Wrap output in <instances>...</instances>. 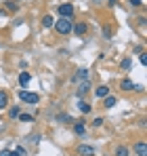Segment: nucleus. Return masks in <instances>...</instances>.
<instances>
[{
    "label": "nucleus",
    "mask_w": 147,
    "mask_h": 156,
    "mask_svg": "<svg viewBox=\"0 0 147 156\" xmlns=\"http://www.w3.org/2000/svg\"><path fill=\"white\" fill-rule=\"evenodd\" d=\"M72 27H74L72 19H65V17H61L59 21H55V30H57L61 36H67V34L72 32Z\"/></svg>",
    "instance_id": "f257e3e1"
},
{
    "label": "nucleus",
    "mask_w": 147,
    "mask_h": 156,
    "mask_svg": "<svg viewBox=\"0 0 147 156\" xmlns=\"http://www.w3.org/2000/svg\"><path fill=\"white\" fill-rule=\"evenodd\" d=\"M19 99H21V101H23V104H38V101H40V95H38V93H29V91H23V89H21V91H19Z\"/></svg>",
    "instance_id": "f03ea898"
},
{
    "label": "nucleus",
    "mask_w": 147,
    "mask_h": 156,
    "mask_svg": "<svg viewBox=\"0 0 147 156\" xmlns=\"http://www.w3.org/2000/svg\"><path fill=\"white\" fill-rule=\"evenodd\" d=\"M59 15H61V17H65V19H72V17H74V6L70 4V2L59 4Z\"/></svg>",
    "instance_id": "7ed1b4c3"
},
{
    "label": "nucleus",
    "mask_w": 147,
    "mask_h": 156,
    "mask_svg": "<svg viewBox=\"0 0 147 156\" xmlns=\"http://www.w3.org/2000/svg\"><path fill=\"white\" fill-rule=\"evenodd\" d=\"M132 152L137 156H147V144L145 141H137V144H132Z\"/></svg>",
    "instance_id": "20e7f679"
},
{
    "label": "nucleus",
    "mask_w": 147,
    "mask_h": 156,
    "mask_svg": "<svg viewBox=\"0 0 147 156\" xmlns=\"http://www.w3.org/2000/svg\"><path fill=\"white\" fill-rule=\"evenodd\" d=\"M120 89H122V91H132V89L141 91V87H137V84H135V82H132L130 78H124L122 82H120Z\"/></svg>",
    "instance_id": "39448f33"
},
{
    "label": "nucleus",
    "mask_w": 147,
    "mask_h": 156,
    "mask_svg": "<svg viewBox=\"0 0 147 156\" xmlns=\"http://www.w3.org/2000/svg\"><path fill=\"white\" fill-rule=\"evenodd\" d=\"M78 154L80 156H97L95 154V148H91V146H86V144H82V146L78 148Z\"/></svg>",
    "instance_id": "423d86ee"
},
{
    "label": "nucleus",
    "mask_w": 147,
    "mask_h": 156,
    "mask_svg": "<svg viewBox=\"0 0 147 156\" xmlns=\"http://www.w3.org/2000/svg\"><path fill=\"white\" fill-rule=\"evenodd\" d=\"M72 30H74V34H76V36H80V38H82V36L86 34V23H84V21H80V23H76Z\"/></svg>",
    "instance_id": "0eeeda50"
},
{
    "label": "nucleus",
    "mask_w": 147,
    "mask_h": 156,
    "mask_svg": "<svg viewBox=\"0 0 147 156\" xmlns=\"http://www.w3.org/2000/svg\"><path fill=\"white\" fill-rule=\"evenodd\" d=\"M95 95H97L99 99H103V97H107V95H109V87H105V84H101L99 89H95Z\"/></svg>",
    "instance_id": "6e6552de"
},
{
    "label": "nucleus",
    "mask_w": 147,
    "mask_h": 156,
    "mask_svg": "<svg viewBox=\"0 0 147 156\" xmlns=\"http://www.w3.org/2000/svg\"><path fill=\"white\" fill-rule=\"evenodd\" d=\"M103 99H105V101H103V108H107V110H109V108H114V105L118 104V99H116L114 95H107V97H103Z\"/></svg>",
    "instance_id": "1a4fd4ad"
},
{
    "label": "nucleus",
    "mask_w": 147,
    "mask_h": 156,
    "mask_svg": "<svg viewBox=\"0 0 147 156\" xmlns=\"http://www.w3.org/2000/svg\"><path fill=\"white\" fill-rule=\"evenodd\" d=\"M29 80H32V74H29V72H21V74H19V84H21V87H25Z\"/></svg>",
    "instance_id": "9d476101"
},
{
    "label": "nucleus",
    "mask_w": 147,
    "mask_h": 156,
    "mask_svg": "<svg viewBox=\"0 0 147 156\" xmlns=\"http://www.w3.org/2000/svg\"><path fill=\"white\" fill-rule=\"evenodd\" d=\"M74 133H76V135H84V133H86V125H84V122H76V125H74Z\"/></svg>",
    "instance_id": "9b49d317"
},
{
    "label": "nucleus",
    "mask_w": 147,
    "mask_h": 156,
    "mask_svg": "<svg viewBox=\"0 0 147 156\" xmlns=\"http://www.w3.org/2000/svg\"><path fill=\"white\" fill-rule=\"evenodd\" d=\"M9 105V95H6V91H0V110H4Z\"/></svg>",
    "instance_id": "f8f14e48"
},
{
    "label": "nucleus",
    "mask_w": 147,
    "mask_h": 156,
    "mask_svg": "<svg viewBox=\"0 0 147 156\" xmlns=\"http://www.w3.org/2000/svg\"><path fill=\"white\" fill-rule=\"evenodd\" d=\"M53 26H55V19L50 15H44L42 17V27H53Z\"/></svg>",
    "instance_id": "ddd939ff"
},
{
    "label": "nucleus",
    "mask_w": 147,
    "mask_h": 156,
    "mask_svg": "<svg viewBox=\"0 0 147 156\" xmlns=\"http://www.w3.org/2000/svg\"><path fill=\"white\" fill-rule=\"evenodd\" d=\"M74 80H88V70H78V74H76V78Z\"/></svg>",
    "instance_id": "4468645a"
},
{
    "label": "nucleus",
    "mask_w": 147,
    "mask_h": 156,
    "mask_svg": "<svg viewBox=\"0 0 147 156\" xmlns=\"http://www.w3.org/2000/svg\"><path fill=\"white\" fill-rule=\"evenodd\" d=\"M78 110H80L82 114H88V112H91V104H86V101H78Z\"/></svg>",
    "instance_id": "2eb2a0df"
},
{
    "label": "nucleus",
    "mask_w": 147,
    "mask_h": 156,
    "mask_svg": "<svg viewBox=\"0 0 147 156\" xmlns=\"http://www.w3.org/2000/svg\"><path fill=\"white\" fill-rule=\"evenodd\" d=\"M128 154H130V150L126 146H118L116 148V156H128Z\"/></svg>",
    "instance_id": "dca6fc26"
},
{
    "label": "nucleus",
    "mask_w": 147,
    "mask_h": 156,
    "mask_svg": "<svg viewBox=\"0 0 147 156\" xmlns=\"http://www.w3.org/2000/svg\"><path fill=\"white\" fill-rule=\"evenodd\" d=\"M6 11H11V13H13V11H19V4H17L15 0H9V2H6Z\"/></svg>",
    "instance_id": "f3484780"
},
{
    "label": "nucleus",
    "mask_w": 147,
    "mask_h": 156,
    "mask_svg": "<svg viewBox=\"0 0 147 156\" xmlns=\"http://www.w3.org/2000/svg\"><path fill=\"white\" fill-rule=\"evenodd\" d=\"M86 91H88V80H84V82H82V84H80V87H78V95H80V97H82V95H84V93H86Z\"/></svg>",
    "instance_id": "a211bd4d"
},
{
    "label": "nucleus",
    "mask_w": 147,
    "mask_h": 156,
    "mask_svg": "<svg viewBox=\"0 0 147 156\" xmlns=\"http://www.w3.org/2000/svg\"><path fill=\"white\" fill-rule=\"evenodd\" d=\"M19 114H21V110H19V105H15V108H11V110H9V116H11V118H17Z\"/></svg>",
    "instance_id": "6ab92c4d"
},
{
    "label": "nucleus",
    "mask_w": 147,
    "mask_h": 156,
    "mask_svg": "<svg viewBox=\"0 0 147 156\" xmlns=\"http://www.w3.org/2000/svg\"><path fill=\"white\" fill-rule=\"evenodd\" d=\"M23 154H25V148H21V146H19V148H15L13 152H9V156H23Z\"/></svg>",
    "instance_id": "aec40b11"
},
{
    "label": "nucleus",
    "mask_w": 147,
    "mask_h": 156,
    "mask_svg": "<svg viewBox=\"0 0 147 156\" xmlns=\"http://www.w3.org/2000/svg\"><path fill=\"white\" fill-rule=\"evenodd\" d=\"M17 118H19L21 122H29V120H32V116H29V114H19Z\"/></svg>",
    "instance_id": "412c9836"
},
{
    "label": "nucleus",
    "mask_w": 147,
    "mask_h": 156,
    "mask_svg": "<svg viewBox=\"0 0 147 156\" xmlns=\"http://www.w3.org/2000/svg\"><path fill=\"white\" fill-rule=\"evenodd\" d=\"M101 125H103V118H101V116H97V118L93 120V127H101Z\"/></svg>",
    "instance_id": "4be33fe9"
},
{
    "label": "nucleus",
    "mask_w": 147,
    "mask_h": 156,
    "mask_svg": "<svg viewBox=\"0 0 147 156\" xmlns=\"http://www.w3.org/2000/svg\"><path fill=\"white\" fill-rule=\"evenodd\" d=\"M130 68V59H124L122 61V70H128Z\"/></svg>",
    "instance_id": "5701e85b"
},
{
    "label": "nucleus",
    "mask_w": 147,
    "mask_h": 156,
    "mask_svg": "<svg viewBox=\"0 0 147 156\" xmlns=\"http://www.w3.org/2000/svg\"><path fill=\"white\" fill-rule=\"evenodd\" d=\"M139 59H141V63H143V66L147 63V55H145V53H141V57H139Z\"/></svg>",
    "instance_id": "b1692460"
},
{
    "label": "nucleus",
    "mask_w": 147,
    "mask_h": 156,
    "mask_svg": "<svg viewBox=\"0 0 147 156\" xmlns=\"http://www.w3.org/2000/svg\"><path fill=\"white\" fill-rule=\"evenodd\" d=\"M130 4L132 6H141V0H130Z\"/></svg>",
    "instance_id": "393cba45"
},
{
    "label": "nucleus",
    "mask_w": 147,
    "mask_h": 156,
    "mask_svg": "<svg viewBox=\"0 0 147 156\" xmlns=\"http://www.w3.org/2000/svg\"><path fill=\"white\" fill-rule=\"evenodd\" d=\"M0 156H9V150H2V152H0Z\"/></svg>",
    "instance_id": "a878e982"
},
{
    "label": "nucleus",
    "mask_w": 147,
    "mask_h": 156,
    "mask_svg": "<svg viewBox=\"0 0 147 156\" xmlns=\"http://www.w3.org/2000/svg\"><path fill=\"white\" fill-rule=\"evenodd\" d=\"M116 2H118V0H109V4H111V6H114V4H116Z\"/></svg>",
    "instance_id": "bb28decb"
}]
</instances>
